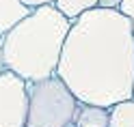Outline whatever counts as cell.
I'll list each match as a JSON object with an SVG mask.
<instances>
[{"instance_id": "6da1fadb", "label": "cell", "mask_w": 134, "mask_h": 127, "mask_svg": "<svg viewBox=\"0 0 134 127\" xmlns=\"http://www.w3.org/2000/svg\"><path fill=\"white\" fill-rule=\"evenodd\" d=\"M56 78L80 104L110 108L132 99L134 32L115 9H91L71 22Z\"/></svg>"}, {"instance_id": "7a4b0ae2", "label": "cell", "mask_w": 134, "mask_h": 127, "mask_svg": "<svg viewBox=\"0 0 134 127\" xmlns=\"http://www.w3.org/2000/svg\"><path fill=\"white\" fill-rule=\"evenodd\" d=\"M69 28L71 22L54 7H39L30 11L18 26L0 37L4 69L24 82L52 78Z\"/></svg>"}, {"instance_id": "3957f363", "label": "cell", "mask_w": 134, "mask_h": 127, "mask_svg": "<svg viewBox=\"0 0 134 127\" xmlns=\"http://www.w3.org/2000/svg\"><path fill=\"white\" fill-rule=\"evenodd\" d=\"M28 110L24 127H74L80 101L69 93L61 78L26 82Z\"/></svg>"}, {"instance_id": "277c9868", "label": "cell", "mask_w": 134, "mask_h": 127, "mask_svg": "<svg viewBox=\"0 0 134 127\" xmlns=\"http://www.w3.org/2000/svg\"><path fill=\"white\" fill-rule=\"evenodd\" d=\"M26 110V82L4 69L0 73V127H24Z\"/></svg>"}, {"instance_id": "5b68a950", "label": "cell", "mask_w": 134, "mask_h": 127, "mask_svg": "<svg viewBox=\"0 0 134 127\" xmlns=\"http://www.w3.org/2000/svg\"><path fill=\"white\" fill-rule=\"evenodd\" d=\"M26 15H30V9L22 4V0H0V37L18 26Z\"/></svg>"}, {"instance_id": "8992f818", "label": "cell", "mask_w": 134, "mask_h": 127, "mask_svg": "<svg viewBox=\"0 0 134 127\" xmlns=\"http://www.w3.org/2000/svg\"><path fill=\"white\" fill-rule=\"evenodd\" d=\"M74 127H108V108L80 104Z\"/></svg>"}, {"instance_id": "52a82bcc", "label": "cell", "mask_w": 134, "mask_h": 127, "mask_svg": "<svg viewBox=\"0 0 134 127\" xmlns=\"http://www.w3.org/2000/svg\"><path fill=\"white\" fill-rule=\"evenodd\" d=\"M108 127H134V97L108 108Z\"/></svg>"}, {"instance_id": "ba28073f", "label": "cell", "mask_w": 134, "mask_h": 127, "mask_svg": "<svg viewBox=\"0 0 134 127\" xmlns=\"http://www.w3.org/2000/svg\"><path fill=\"white\" fill-rule=\"evenodd\" d=\"M54 9L67 17L69 22L78 20L82 13H87L91 9H97V0H54Z\"/></svg>"}, {"instance_id": "9c48e42d", "label": "cell", "mask_w": 134, "mask_h": 127, "mask_svg": "<svg viewBox=\"0 0 134 127\" xmlns=\"http://www.w3.org/2000/svg\"><path fill=\"white\" fill-rule=\"evenodd\" d=\"M117 11H119L123 17L130 20V26H132V32H134V0H121V4H119Z\"/></svg>"}, {"instance_id": "30bf717a", "label": "cell", "mask_w": 134, "mask_h": 127, "mask_svg": "<svg viewBox=\"0 0 134 127\" xmlns=\"http://www.w3.org/2000/svg\"><path fill=\"white\" fill-rule=\"evenodd\" d=\"M22 4L28 7L30 11H35V9H39V7H52L54 0H22Z\"/></svg>"}, {"instance_id": "8fae6325", "label": "cell", "mask_w": 134, "mask_h": 127, "mask_svg": "<svg viewBox=\"0 0 134 127\" xmlns=\"http://www.w3.org/2000/svg\"><path fill=\"white\" fill-rule=\"evenodd\" d=\"M121 0H97V9H119Z\"/></svg>"}, {"instance_id": "7c38bea8", "label": "cell", "mask_w": 134, "mask_h": 127, "mask_svg": "<svg viewBox=\"0 0 134 127\" xmlns=\"http://www.w3.org/2000/svg\"><path fill=\"white\" fill-rule=\"evenodd\" d=\"M4 71V63H2V52H0V73Z\"/></svg>"}, {"instance_id": "4fadbf2b", "label": "cell", "mask_w": 134, "mask_h": 127, "mask_svg": "<svg viewBox=\"0 0 134 127\" xmlns=\"http://www.w3.org/2000/svg\"><path fill=\"white\" fill-rule=\"evenodd\" d=\"M132 97H134V84H132Z\"/></svg>"}]
</instances>
